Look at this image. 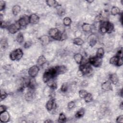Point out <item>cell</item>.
<instances>
[{
  "label": "cell",
  "instance_id": "e575fe53",
  "mask_svg": "<svg viewBox=\"0 0 123 123\" xmlns=\"http://www.w3.org/2000/svg\"><path fill=\"white\" fill-rule=\"evenodd\" d=\"M68 89V85L67 83H63L61 86V91L63 93L66 92Z\"/></svg>",
  "mask_w": 123,
  "mask_h": 123
},
{
  "label": "cell",
  "instance_id": "bcb514c9",
  "mask_svg": "<svg viewBox=\"0 0 123 123\" xmlns=\"http://www.w3.org/2000/svg\"><path fill=\"white\" fill-rule=\"evenodd\" d=\"M122 55H123V50H122V48H121V49H120L119 50H118L117 51V52L115 55L119 57H123Z\"/></svg>",
  "mask_w": 123,
  "mask_h": 123
},
{
  "label": "cell",
  "instance_id": "b9f144b4",
  "mask_svg": "<svg viewBox=\"0 0 123 123\" xmlns=\"http://www.w3.org/2000/svg\"><path fill=\"white\" fill-rule=\"evenodd\" d=\"M123 64V57H119L118 60V61H117V62L116 64V66H121Z\"/></svg>",
  "mask_w": 123,
  "mask_h": 123
},
{
  "label": "cell",
  "instance_id": "d6986e66",
  "mask_svg": "<svg viewBox=\"0 0 123 123\" xmlns=\"http://www.w3.org/2000/svg\"><path fill=\"white\" fill-rule=\"evenodd\" d=\"M110 12L111 14L113 16L120 15L121 14V10L119 9V8L117 6H113L111 8Z\"/></svg>",
  "mask_w": 123,
  "mask_h": 123
},
{
  "label": "cell",
  "instance_id": "3957f363",
  "mask_svg": "<svg viewBox=\"0 0 123 123\" xmlns=\"http://www.w3.org/2000/svg\"><path fill=\"white\" fill-rule=\"evenodd\" d=\"M23 51L21 49L18 48L12 51L9 55L10 59L12 61H19L23 56Z\"/></svg>",
  "mask_w": 123,
  "mask_h": 123
},
{
  "label": "cell",
  "instance_id": "277c9868",
  "mask_svg": "<svg viewBox=\"0 0 123 123\" xmlns=\"http://www.w3.org/2000/svg\"><path fill=\"white\" fill-rule=\"evenodd\" d=\"M102 59L98 58L95 56H90L89 58H88V62L89 63L95 67H100L102 64Z\"/></svg>",
  "mask_w": 123,
  "mask_h": 123
},
{
  "label": "cell",
  "instance_id": "c3c4849f",
  "mask_svg": "<svg viewBox=\"0 0 123 123\" xmlns=\"http://www.w3.org/2000/svg\"><path fill=\"white\" fill-rule=\"evenodd\" d=\"M87 85H88V82H87V81L86 80H84L81 83V86H83V87L87 86Z\"/></svg>",
  "mask_w": 123,
  "mask_h": 123
},
{
  "label": "cell",
  "instance_id": "d590c367",
  "mask_svg": "<svg viewBox=\"0 0 123 123\" xmlns=\"http://www.w3.org/2000/svg\"><path fill=\"white\" fill-rule=\"evenodd\" d=\"M87 93L88 92L86 91V90L85 89H81L78 92L79 96L81 98H84Z\"/></svg>",
  "mask_w": 123,
  "mask_h": 123
},
{
  "label": "cell",
  "instance_id": "681fc988",
  "mask_svg": "<svg viewBox=\"0 0 123 123\" xmlns=\"http://www.w3.org/2000/svg\"><path fill=\"white\" fill-rule=\"evenodd\" d=\"M45 123H53V121L50 119H47L44 121Z\"/></svg>",
  "mask_w": 123,
  "mask_h": 123
},
{
  "label": "cell",
  "instance_id": "f907efd6",
  "mask_svg": "<svg viewBox=\"0 0 123 123\" xmlns=\"http://www.w3.org/2000/svg\"><path fill=\"white\" fill-rule=\"evenodd\" d=\"M123 102H121V103L119 104V107L122 110L123 109Z\"/></svg>",
  "mask_w": 123,
  "mask_h": 123
},
{
  "label": "cell",
  "instance_id": "5b68a950",
  "mask_svg": "<svg viewBox=\"0 0 123 123\" xmlns=\"http://www.w3.org/2000/svg\"><path fill=\"white\" fill-rule=\"evenodd\" d=\"M21 27L19 24L18 21H16L14 23L9 25L7 27V30L11 34H14L20 29Z\"/></svg>",
  "mask_w": 123,
  "mask_h": 123
},
{
  "label": "cell",
  "instance_id": "5bb4252c",
  "mask_svg": "<svg viewBox=\"0 0 123 123\" xmlns=\"http://www.w3.org/2000/svg\"><path fill=\"white\" fill-rule=\"evenodd\" d=\"M109 79L111 83L114 85H117L119 82V77L116 73L111 74L109 76Z\"/></svg>",
  "mask_w": 123,
  "mask_h": 123
},
{
  "label": "cell",
  "instance_id": "8d00e7d4",
  "mask_svg": "<svg viewBox=\"0 0 123 123\" xmlns=\"http://www.w3.org/2000/svg\"><path fill=\"white\" fill-rule=\"evenodd\" d=\"M6 6V2L5 1L0 0V11L1 12L2 11L4 10Z\"/></svg>",
  "mask_w": 123,
  "mask_h": 123
},
{
  "label": "cell",
  "instance_id": "9c48e42d",
  "mask_svg": "<svg viewBox=\"0 0 123 123\" xmlns=\"http://www.w3.org/2000/svg\"><path fill=\"white\" fill-rule=\"evenodd\" d=\"M79 69H80L82 70V71L83 72L84 75L88 74H89L91 73V72L92 71V67H91V65L89 63V62L85 65H80Z\"/></svg>",
  "mask_w": 123,
  "mask_h": 123
},
{
  "label": "cell",
  "instance_id": "f35d334b",
  "mask_svg": "<svg viewBox=\"0 0 123 123\" xmlns=\"http://www.w3.org/2000/svg\"><path fill=\"white\" fill-rule=\"evenodd\" d=\"M0 45H1V48H2L3 49H5V48H6L7 47L8 43H7V41L6 40L2 39L1 40Z\"/></svg>",
  "mask_w": 123,
  "mask_h": 123
},
{
  "label": "cell",
  "instance_id": "4dcf8cb0",
  "mask_svg": "<svg viewBox=\"0 0 123 123\" xmlns=\"http://www.w3.org/2000/svg\"><path fill=\"white\" fill-rule=\"evenodd\" d=\"M72 23V20L69 17H65L63 19V24L65 26H69Z\"/></svg>",
  "mask_w": 123,
  "mask_h": 123
},
{
  "label": "cell",
  "instance_id": "ba28073f",
  "mask_svg": "<svg viewBox=\"0 0 123 123\" xmlns=\"http://www.w3.org/2000/svg\"><path fill=\"white\" fill-rule=\"evenodd\" d=\"M10 119V115L7 111H5L0 113V122L3 123L8 122Z\"/></svg>",
  "mask_w": 123,
  "mask_h": 123
},
{
  "label": "cell",
  "instance_id": "ac0fdd59",
  "mask_svg": "<svg viewBox=\"0 0 123 123\" xmlns=\"http://www.w3.org/2000/svg\"><path fill=\"white\" fill-rule=\"evenodd\" d=\"M82 29L85 32H88L90 31L92 29V25L88 23H84L82 26Z\"/></svg>",
  "mask_w": 123,
  "mask_h": 123
},
{
  "label": "cell",
  "instance_id": "603a6c76",
  "mask_svg": "<svg viewBox=\"0 0 123 123\" xmlns=\"http://www.w3.org/2000/svg\"><path fill=\"white\" fill-rule=\"evenodd\" d=\"M46 2L47 5L49 7H56L58 6V3L55 0H46Z\"/></svg>",
  "mask_w": 123,
  "mask_h": 123
},
{
  "label": "cell",
  "instance_id": "f546056e",
  "mask_svg": "<svg viewBox=\"0 0 123 123\" xmlns=\"http://www.w3.org/2000/svg\"><path fill=\"white\" fill-rule=\"evenodd\" d=\"M16 40L19 44H21L23 42V41L24 40V35L22 34V33L19 32L18 34V35H17L16 37Z\"/></svg>",
  "mask_w": 123,
  "mask_h": 123
},
{
  "label": "cell",
  "instance_id": "7402d4cb",
  "mask_svg": "<svg viewBox=\"0 0 123 123\" xmlns=\"http://www.w3.org/2000/svg\"><path fill=\"white\" fill-rule=\"evenodd\" d=\"M73 42L77 46H82L84 44V40L80 37H75L73 39Z\"/></svg>",
  "mask_w": 123,
  "mask_h": 123
},
{
  "label": "cell",
  "instance_id": "2e32d148",
  "mask_svg": "<svg viewBox=\"0 0 123 123\" xmlns=\"http://www.w3.org/2000/svg\"><path fill=\"white\" fill-rule=\"evenodd\" d=\"M40 41L42 45H46L50 41V38L47 35H44L40 37Z\"/></svg>",
  "mask_w": 123,
  "mask_h": 123
},
{
  "label": "cell",
  "instance_id": "816d5d0a",
  "mask_svg": "<svg viewBox=\"0 0 123 123\" xmlns=\"http://www.w3.org/2000/svg\"><path fill=\"white\" fill-rule=\"evenodd\" d=\"M94 1V0H86V2H88V3H91Z\"/></svg>",
  "mask_w": 123,
  "mask_h": 123
},
{
  "label": "cell",
  "instance_id": "30bf717a",
  "mask_svg": "<svg viewBox=\"0 0 123 123\" xmlns=\"http://www.w3.org/2000/svg\"><path fill=\"white\" fill-rule=\"evenodd\" d=\"M56 108V104L53 98H51L49 100L46 104V108L48 111H50L52 110L55 109Z\"/></svg>",
  "mask_w": 123,
  "mask_h": 123
},
{
  "label": "cell",
  "instance_id": "4fadbf2b",
  "mask_svg": "<svg viewBox=\"0 0 123 123\" xmlns=\"http://www.w3.org/2000/svg\"><path fill=\"white\" fill-rule=\"evenodd\" d=\"M88 42L89 43V45L91 47H94L97 42V39L96 36L94 34H92L90 35L87 39Z\"/></svg>",
  "mask_w": 123,
  "mask_h": 123
},
{
  "label": "cell",
  "instance_id": "7dc6e473",
  "mask_svg": "<svg viewBox=\"0 0 123 123\" xmlns=\"http://www.w3.org/2000/svg\"><path fill=\"white\" fill-rule=\"evenodd\" d=\"M31 42L30 41L26 42L24 44V48H26V49L28 48L31 46Z\"/></svg>",
  "mask_w": 123,
  "mask_h": 123
},
{
  "label": "cell",
  "instance_id": "6da1fadb",
  "mask_svg": "<svg viewBox=\"0 0 123 123\" xmlns=\"http://www.w3.org/2000/svg\"><path fill=\"white\" fill-rule=\"evenodd\" d=\"M49 35L50 38L58 41H62L66 38L65 32H61V31L56 27L50 28L49 31Z\"/></svg>",
  "mask_w": 123,
  "mask_h": 123
},
{
  "label": "cell",
  "instance_id": "44dd1931",
  "mask_svg": "<svg viewBox=\"0 0 123 123\" xmlns=\"http://www.w3.org/2000/svg\"><path fill=\"white\" fill-rule=\"evenodd\" d=\"M106 28H107V33H108V34L111 33L113 31L114 28L113 24L109 21H106Z\"/></svg>",
  "mask_w": 123,
  "mask_h": 123
},
{
  "label": "cell",
  "instance_id": "e0dca14e",
  "mask_svg": "<svg viewBox=\"0 0 123 123\" xmlns=\"http://www.w3.org/2000/svg\"><path fill=\"white\" fill-rule=\"evenodd\" d=\"M73 58H74V61L75 62L78 64H80L82 61L83 56L81 54H80L79 53H77L75 54L74 55Z\"/></svg>",
  "mask_w": 123,
  "mask_h": 123
},
{
  "label": "cell",
  "instance_id": "8992f818",
  "mask_svg": "<svg viewBox=\"0 0 123 123\" xmlns=\"http://www.w3.org/2000/svg\"><path fill=\"white\" fill-rule=\"evenodd\" d=\"M39 71V68L37 65H33L29 68L28 71V74L30 77L35 78Z\"/></svg>",
  "mask_w": 123,
  "mask_h": 123
},
{
  "label": "cell",
  "instance_id": "f1b7e54d",
  "mask_svg": "<svg viewBox=\"0 0 123 123\" xmlns=\"http://www.w3.org/2000/svg\"><path fill=\"white\" fill-rule=\"evenodd\" d=\"M25 100L27 101H31L33 98V92L31 91H28V92H27L25 95Z\"/></svg>",
  "mask_w": 123,
  "mask_h": 123
},
{
  "label": "cell",
  "instance_id": "484cf974",
  "mask_svg": "<svg viewBox=\"0 0 123 123\" xmlns=\"http://www.w3.org/2000/svg\"><path fill=\"white\" fill-rule=\"evenodd\" d=\"M99 31L102 34L107 33V28H106V21H104L101 23L99 26Z\"/></svg>",
  "mask_w": 123,
  "mask_h": 123
},
{
  "label": "cell",
  "instance_id": "d4e9b609",
  "mask_svg": "<svg viewBox=\"0 0 123 123\" xmlns=\"http://www.w3.org/2000/svg\"><path fill=\"white\" fill-rule=\"evenodd\" d=\"M58 73L59 74L65 73L67 71V68L64 65H60L56 66Z\"/></svg>",
  "mask_w": 123,
  "mask_h": 123
},
{
  "label": "cell",
  "instance_id": "ee69618b",
  "mask_svg": "<svg viewBox=\"0 0 123 123\" xmlns=\"http://www.w3.org/2000/svg\"><path fill=\"white\" fill-rule=\"evenodd\" d=\"M76 75L78 77H82L84 75L83 72L82 71V70L80 69H78V70L77 71V73H76Z\"/></svg>",
  "mask_w": 123,
  "mask_h": 123
},
{
  "label": "cell",
  "instance_id": "7bdbcfd3",
  "mask_svg": "<svg viewBox=\"0 0 123 123\" xmlns=\"http://www.w3.org/2000/svg\"><path fill=\"white\" fill-rule=\"evenodd\" d=\"M9 25H7V23L4 21H2L1 22H0V27L1 28H7L8 26H9Z\"/></svg>",
  "mask_w": 123,
  "mask_h": 123
},
{
  "label": "cell",
  "instance_id": "ab89813d",
  "mask_svg": "<svg viewBox=\"0 0 123 123\" xmlns=\"http://www.w3.org/2000/svg\"><path fill=\"white\" fill-rule=\"evenodd\" d=\"M7 97V94L4 91L1 90L0 92V99L1 100H3L5 98H6Z\"/></svg>",
  "mask_w": 123,
  "mask_h": 123
},
{
  "label": "cell",
  "instance_id": "7a4b0ae2",
  "mask_svg": "<svg viewBox=\"0 0 123 123\" xmlns=\"http://www.w3.org/2000/svg\"><path fill=\"white\" fill-rule=\"evenodd\" d=\"M59 75L56 66L51 67L46 70L43 74L42 76L43 81L47 83L49 81L53 79L56 76Z\"/></svg>",
  "mask_w": 123,
  "mask_h": 123
},
{
  "label": "cell",
  "instance_id": "d6a6232c",
  "mask_svg": "<svg viewBox=\"0 0 123 123\" xmlns=\"http://www.w3.org/2000/svg\"><path fill=\"white\" fill-rule=\"evenodd\" d=\"M66 117L65 115L63 113H60L59 117H58V122L60 123H64L66 122Z\"/></svg>",
  "mask_w": 123,
  "mask_h": 123
},
{
  "label": "cell",
  "instance_id": "cb8c5ba5",
  "mask_svg": "<svg viewBox=\"0 0 123 123\" xmlns=\"http://www.w3.org/2000/svg\"><path fill=\"white\" fill-rule=\"evenodd\" d=\"M104 49L102 47L99 48L98 49V50L96 52V56L98 57V58L102 59V58L104 56Z\"/></svg>",
  "mask_w": 123,
  "mask_h": 123
},
{
  "label": "cell",
  "instance_id": "74e56055",
  "mask_svg": "<svg viewBox=\"0 0 123 123\" xmlns=\"http://www.w3.org/2000/svg\"><path fill=\"white\" fill-rule=\"evenodd\" d=\"M75 102L74 101H71L69 102L67 104V108L69 109H72L75 106Z\"/></svg>",
  "mask_w": 123,
  "mask_h": 123
},
{
  "label": "cell",
  "instance_id": "83f0119b",
  "mask_svg": "<svg viewBox=\"0 0 123 123\" xmlns=\"http://www.w3.org/2000/svg\"><path fill=\"white\" fill-rule=\"evenodd\" d=\"M47 85L52 90H55L57 88V83L54 82L53 80H51L50 81H49L47 83Z\"/></svg>",
  "mask_w": 123,
  "mask_h": 123
},
{
  "label": "cell",
  "instance_id": "f6af8a7d",
  "mask_svg": "<svg viewBox=\"0 0 123 123\" xmlns=\"http://www.w3.org/2000/svg\"><path fill=\"white\" fill-rule=\"evenodd\" d=\"M7 108L6 106L3 105H1L0 106V113L7 111Z\"/></svg>",
  "mask_w": 123,
  "mask_h": 123
},
{
  "label": "cell",
  "instance_id": "9a60e30c",
  "mask_svg": "<svg viewBox=\"0 0 123 123\" xmlns=\"http://www.w3.org/2000/svg\"><path fill=\"white\" fill-rule=\"evenodd\" d=\"M46 62H47V60L45 57L43 55L39 56V57L37 58V65L40 66H43L45 63H46Z\"/></svg>",
  "mask_w": 123,
  "mask_h": 123
},
{
  "label": "cell",
  "instance_id": "ffe728a7",
  "mask_svg": "<svg viewBox=\"0 0 123 123\" xmlns=\"http://www.w3.org/2000/svg\"><path fill=\"white\" fill-rule=\"evenodd\" d=\"M21 7L19 5H14L12 7V14L15 16L18 15L20 13V12H21Z\"/></svg>",
  "mask_w": 123,
  "mask_h": 123
},
{
  "label": "cell",
  "instance_id": "4316f807",
  "mask_svg": "<svg viewBox=\"0 0 123 123\" xmlns=\"http://www.w3.org/2000/svg\"><path fill=\"white\" fill-rule=\"evenodd\" d=\"M85 113V109L83 108H81L76 111V112L75 114V117L76 118H80L84 115Z\"/></svg>",
  "mask_w": 123,
  "mask_h": 123
},
{
  "label": "cell",
  "instance_id": "52a82bcc",
  "mask_svg": "<svg viewBox=\"0 0 123 123\" xmlns=\"http://www.w3.org/2000/svg\"><path fill=\"white\" fill-rule=\"evenodd\" d=\"M21 27H24L29 24V16L27 15H23L18 21Z\"/></svg>",
  "mask_w": 123,
  "mask_h": 123
},
{
  "label": "cell",
  "instance_id": "836d02e7",
  "mask_svg": "<svg viewBox=\"0 0 123 123\" xmlns=\"http://www.w3.org/2000/svg\"><path fill=\"white\" fill-rule=\"evenodd\" d=\"M119 57L115 55L113 57H112L110 59V61H109V62L110 64H112V65H116L117 62V61H118V60L119 59Z\"/></svg>",
  "mask_w": 123,
  "mask_h": 123
},
{
  "label": "cell",
  "instance_id": "8fae6325",
  "mask_svg": "<svg viewBox=\"0 0 123 123\" xmlns=\"http://www.w3.org/2000/svg\"><path fill=\"white\" fill-rule=\"evenodd\" d=\"M101 89L105 91H109L112 90V86L111 83L110 81H106L102 83L101 85Z\"/></svg>",
  "mask_w": 123,
  "mask_h": 123
},
{
  "label": "cell",
  "instance_id": "60d3db41",
  "mask_svg": "<svg viewBox=\"0 0 123 123\" xmlns=\"http://www.w3.org/2000/svg\"><path fill=\"white\" fill-rule=\"evenodd\" d=\"M116 122L117 123H123V115H120L116 118Z\"/></svg>",
  "mask_w": 123,
  "mask_h": 123
},
{
  "label": "cell",
  "instance_id": "7c38bea8",
  "mask_svg": "<svg viewBox=\"0 0 123 123\" xmlns=\"http://www.w3.org/2000/svg\"><path fill=\"white\" fill-rule=\"evenodd\" d=\"M29 16V24L35 25L37 24L39 21V17L36 13H32Z\"/></svg>",
  "mask_w": 123,
  "mask_h": 123
},
{
  "label": "cell",
  "instance_id": "1f68e13d",
  "mask_svg": "<svg viewBox=\"0 0 123 123\" xmlns=\"http://www.w3.org/2000/svg\"><path fill=\"white\" fill-rule=\"evenodd\" d=\"M85 101L86 103H89L91 102L93 100V96L90 93H87L86 95L84 98Z\"/></svg>",
  "mask_w": 123,
  "mask_h": 123
}]
</instances>
